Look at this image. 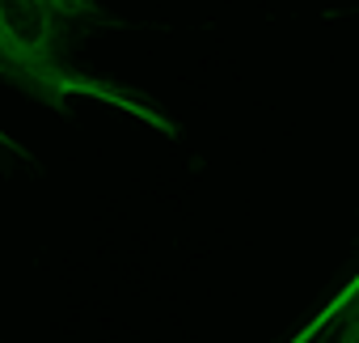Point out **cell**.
I'll return each mask as SVG.
<instances>
[{"mask_svg": "<svg viewBox=\"0 0 359 343\" xmlns=\"http://www.w3.org/2000/svg\"><path fill=\"white\" fill-rule=\"evenodd\" d=\"M110 26H118V18L102 9V0H0V81L60 115L85 98L131 115L161 136H177V123L148 93L76 64V43Z\"/></svg>", "mask_w": 359, "mask_h": 343, "instance_id": "1", "label": "cell"}, {"mask_svg": "<svg viewBox=\"0 0 359 343\" xmlns=\"http://www.w3.org/2000/svg\"><path fill=\"white\" fill-rule=\"evenodd\" d=\"M359 343V271L296 330V343Z\"/></svg>", "mask_w": 359, "mask_h": 343, "instance_id": "2", "label": "cell"}, {"mask_svg": "<svg viewBox=\"0 0 359 343\" xmlns=\"http://www.w3.org/2000/svg\"><path fill=\"white\" fill-rule=\"evenodd\" d=\"M0 161H30V153H26V144H18L5 127H0Z\"/></svg>", "mask_w": 359, "mask_h": 343, "instance_id": "3", "label": "cell"}]
</instances>
